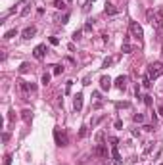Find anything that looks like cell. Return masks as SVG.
<instances>
[{"instance_id": "obj_17", "label": "cell", "mask_w": 163, "mask_h": 165, "mask_svg": "<svg viewBox=\"0 0 163 165\" xmlns=\"http://www.w3.org/2000/svg\"><path fill=\"white\" fill-rule=\"evenodd\" d=\"M50 73H44V75H42V85H44V87H46V85H50Z\"/></svg>"}, {"instance_id": "obj_16", "label": "cell", "mask_w": 163, "mask_h": 165, "mask_svg": "<svg viewBox=\"0 0 163 165\" xmlns=\"http://www.w3.org/2000/svg\"><path fill=\"white\" fill-rule=\"evenodd\" d=\"M132 121H134V123H144V115H142V113H136L134 117H132Z\"/></svg>"}, {"instance_id": "obj_24", "label": "cell", "mask_w": 163, "mask_h": 165, "mask_svg": "<svg viewBox=\"0 0 163 165\" xmlns=\"http://www.w3.org/2000/svg\"><path fill=\"white\" fill-rule=\"evenodd\" d=\"M104 119V115H100V117H96V119H92V127H96L98 123H100V121Z\"/></svg>"}, {"instance_id": "obj_28", "label": "cell", "mask_w": 163, "mask_h": 165, "mask_svg": "<svg viewBox=\"0 0 163 165\" xmlns=\"http://www.w3.org/2000/svg\"><path fill=\"white\" fill-rule=\"evenodd\" d=\"M111 62H113V60H111V58H107V60H106V62H104V67H109V65H111Z\"/></svg>"}, {"instance_id": "obj_26", "label": "cell", "mask_w": 163, "mask_h": 165, "mask_svg": "<svg viewBox=\"0 0 163 165\" xmlns=\"http://www.w3.org/2000/svg\"><path fill=\"white\" fill-rule=\"evenodd\" d=\"M144 104L146 106H152V96H144Z\"/></svg>"}, {"instance_id": "obj_8", "label": "cell", "mask_w": 163, "mask_h": 165, "mask_svg": "<svg viewBox=\"0 0 163 165\" xmlns=\"http://www.w3.org/2000/svg\"><path fill=\"white\" fill-rule=\"evenodd\" d=\"M73 108H75V111H81L83 110V94H77V96H75V100H73Z\"/></svg>"}, {"instance_id": "obj_1", "label": "cell", "mask_w": 163, "mask_h": 165, "mask_svg": "<svg viewBox=\"0 0 163 165\" xmlns=\"http://www.w3.org/2000/svg\"><path fill=\"white\" fill-rule=\"evenodd\" d=\"M148 21L152 23V27L161 31L163 29V6H159L157 10H148Z\"/></svg>"}, {"instance_id": "obj_22", "label": "cell", "mask_w": 163, "mask_h": 165, "mask_svg": "<svg viewBox=\"0 0 163 165\" xmlns=\"http://www.w3.org/2000/svg\"><path fill=\"white\" fill-rule=\"evenodd\" d=\"M50 44L58 46V44H60V38H58V37H50Z\"/></svg>"}, {"instance_id": "obj_3", "label": "cell", "mask_w": 163, "mask_h": 165, "mask_svg": "<svg viewBox=\"0 0 163 165\" xmlns=\"http://www.w3.org/2000/svg\"><path fill=\"white\" fill-rule=\"evenodd\" d=\"M129 31H130V35H132V37H136V38H138V42L142 44V41H144V31H142V27H140L138 23H136V21H130L129 23Z\"/></svg>"}, {"instance_id": "obj_32", "label": "cell", "mask_w": 163, "mask_h": 165, "mask_svg": "<svg viewBox=\"0 0 163 165\" xmlns=\"http://www.w3.org/2000/svg\"><path fill=\"white\" fill-rule=\"evenodd\" d=\"M90 2H94V0H90Z\"/></svg>"}, {"instance_id": "obj_19", "label": "cell", "mask_w": 163, "mask_h": 165, "mask_svg": "<svg viewBox=\"0 0 163 165\" xmlns=\"http://www.w3.org/2000/svg\"><path fill=\"white\" fill-rule=\"evenodd\" d=\"M63 73V67L61 65H54V75H61Z\"/></svg>"}, {"instance_id": "obj_13", "label": "cell", "mask_w": 163, "mask_h": 165, "mask_svg": "<svg viewBox=\"0 0 163 165\" xmlns=\"http://www.w3.org/2000/svg\"><path fill=\"white\" fill-rule=\"evenodd\" d=\"M123 52H125V54H130V52H132V46H130V42H129V37H125V41H123Z\"/></svg>"}, {"instance_id": "obj_29", "label": "cell", "mask_w": 163, "mask_h": 165, "mask_svg": "<svg viewBox=\"0 0 163 165\" xmlns=\"http://www.w3.org/2000/svg\"><path fill=\"white\" fill-rule=\"evenodd\" d=\"M83 85H90V75H86V77H84V81H83Z\"/></svg>"}, {"instance_id": "obj_23", "label": "cell", "mask_w": 163, "mask_h": 165, "mask_svg": "<svg viewBox=\"0 0 163 165\" xmlns=\"http://www.w3.org/2000/svg\"><path fill=\"white\" fill-rule=\"evenodd\" d=\"M71 85H73V81H67V85H65V94L71 92Z\"/></svg>"}, {"instance_id": "obj_11", "label": "cell", "mask_w": 163, "mask_h": 165, "mask_svg": "<svg viewBox=\"0 0 163 165\" xmlns=\"http://www.w3.org/2000/svg\"><path fill=\"white\" fill-rule=\"evenodd\" d=\"M104 12H106V15H115V14H117V8H115L113 4H109V2H107L106 8H104Z\"/></svg>"}, {"instance_id": "obj_10", "label": "cell", "mask_w": 163, "mask_h": 165, "mask_svg": "<svg viewBox=\"0 0 163 165\" xmlns=\"http://www.w3.org/2000/svg\"><path fill=\"white\" fill-rule=\"evenodd\" d=\"M35 33H37V27H33V25H31V27H27L23 31V38H33V37H35Z\"/></svg>"}, {"instance_id": "obj_31", "label": "cell", "mask_w": 163, "mask_h": 165, "mask_svg": "<svg viewBox=\"0 0 163 165\" xmlns=\"http://www.w3.org/2000/svg\"><path fill=\"white\" fill-rule=\"evenodd\" d=\"M157 111H159V115H163V106H159V108H157Z\"/></svg>"}, {"instance_id": "obj_12", "label": "cell", "mask_w": 163, "mask_h": 165, "mask_svg": "<svg viewBox=\"0 0 163 165\" xmlns=\"http://www.w3.org/2000/svg\"><path fill=\"white\" fill-rule=\"evenodd\" d=\"M96 156H102V157H107V148L104 144H98L96 148Z\"/></svg>"}, {"instance_id": "obj_14", "label": "cell", "mask_w": 163, "mask_h": 165, "mask_svg": "<svg viewBox=\"0 0 163 165\" xmlns=\"http://www.w3.org/2000/svg\"><path fill=\"white\" fill-rule=\"evenodd\" d=\"M142 87H144V88H150V87H152V79H150L148 75H144V79H142Z\"/></svg>"}, {"instance_id": "obj_9", "label": "cell", "mask_w": 163, "mask_h": 165, "mask_svg": "<svg viewBox=\"0 0 163 165\" xmlns=\"http://www.w3.org/2000/svg\"><path fill=\"white\" fill-rule=\"evenodd\" d=\"M100 87H102V90H109V88H111V79L104 75V77L100 79Z\"/></svg>"}, {"instance_id": "obj_7", "label": "cell", "mask_w": 163, "mask_h": 165, "mask_svg": "<svg viewBox=\"0 0 163 165\" xmlns=\"http://www.w3.org/2000/svg\"><path fill=\"white\" fill-rule=\"evenodd\" d=\"M127 82H129V77H127V75H119V77L115 79V87L119 88V90H125Z\"/></svg>"}, {"instance_id": "obj_25", "label": "cell", "mask_w": 163, "mask_h": 165, "mask_svg": "<svg viewBox=\"0 0 163 165\" xmlns=\"http://www.w3.org/2000/svg\"><path fill=\"white\" fill-rule=\"evenodd\" d=\"M4 165H12V156H10V154L4 157Z\"/></svg>"}, {"instance_id": "obj_30", "label": "cell", "mask_w": 163, "mask_h": 165, "mask_svg": "<svg viewBox=\"0 0 163 165\" xmlns=\"http://www.w3.org/2000/svg\"><path fill=\"white\" fill-rule=\"evenodd\" d=\"M2 140H4V142H8V140H10V134L4 133V134H2Z\"/></svg>"}, {"instance_id": "obj_5", "label": "cell", "mask_w": 163, "mask_h": 165, "mask_svg": "<svg viewBox=\"0 0 163 165\" xmlns=\"http://www.w3.org/2000/svg\"><path fill=\"white\" fill-rule=\"evenodd\" d=\"M111 156L115 165H121V156H119V150H117V138H111Z\"/></svg>"}, {"instance_id": "obj_18", "label": "cell", "mask_w": 163, "mask_h": 165, "mask_svg": "<svg viewBox=\"0 0 163 165\" xmlns=\"http://www.w3.org/2000/svg\"><path fill=\"white\" fill-rule=\"evenodd\" d=\"M54 8L63 10V8H65V2H63V0H56V2H54Z\"/></svg>"}, {"instance_id": "obj_20", "label": "cell", "mask_w": 163, "mask_h": 165, "mask_svg": "<svg viewBox=\"0 0 163 165\" xmlns=\"http://www.w3.org/2000/svg\"><path fill=\"white\" fill-rule=\"evenodd\" d=\"M29 71V64H21V67H19V73H27Z\"/></svg>"}, {"instance_id": "obj_6", "label": "cell", "mask_w": 163, "mask_h": 165, "mask_svg": "<svg viewBox=\"0 0 163 165\" xmlns=\"http://www.w3.org/2000/svg\"><path fill=\"white\" fill-rule=\"evenodd\" d=\"M33 56H35L37 60H42V58L46 56V44H38V46H35V50H33Z\"/></svg>"}, {"instance_id": "obj_15", "label": "cell", "mask_w": 163, "mask_h": 165, "mask_svg": "<svg viewBox=\"0 0 163 165\" xmlns=\"http://www.w3.org/2000/svg\"><path fill=\"white\" fill-rule=\"evenodd\" d=\"M15 35H17V29H10V31L4 35V38H14Z\"/></svg>"}, {"instance_id": "obj_21", "label": "cell", "mask_w": 163, "mask_h": 165, "mask_svg": "<svg viewBox=\"0 0 163 165\" xmlns=\"http://www.w3.org/2000/svg\"><path fill=\"white\" fill-rule=\"evenodd\" d=\"M31 117H33V115H31V111H29V110H25V111H23V119H25V121H31Z\"/></svg>"}, {"instance_id": "obj_27", "label": "cell", "mask_w": 163, "mask_h": 165, "mask_svg": "<svg viewBox=\"0 0 163 165\" xmlns=\"http://www.w3.org/2000/svg\"><path fill=\"white\" fill-rule=\"evenodd\" d=\"M96 140H98V144H102V140H104V133H98Z\"/></svg>"}, {"instance_id": "obj_2", "label": "cell", "mask_w": 163, "mask_h": 165, "mask_svg": "<svg viewBox=\"0 0 163 165\" xmlns=\"http://www.w3.org/2000/svg\"><path fill=\"white\" fill-rule=\"evenodd\" d=\"M148 75L150 79H157V77H161L163 75V64L161 62H154V64H150L148 65Z\"/></svg>"}, {"instance_id": "obj_4", "label": "cell", "mask_w": 163, "mask_h": 165, "mask_svg": "<svg viewBox=\"0 0 163 165\" xmlns=\"http://www.w3.org/2000/svg\"><path fill=\"white\" fill-rule=\"evenodd\" d=\"M54 138H56V144H58V146H67V142H69L67 133H65V131H60V129H56V131H54Z\"/></svg>"}]
</instances>
